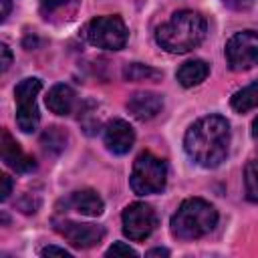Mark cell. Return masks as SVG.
I'll return each instance as SVG.
<instances>
[{"label": "cell", "instance_id": "cell-20", "mask_svg": "<svg viewBox=\"0 0 258 258\" xmlns=\"http://www.w3.org/2000/svg\"><path fill=\"white\" fill-rule=\"evenodd\" d=\"M107 256H133V258H137V252L133 250V248H129L127 244H123V242H115L109 250H107Z\"/></svg>", "mask_w": 258, "mask_h": 258}, {"label": "cell", "instance_id": "cell-24", "mask_svg": "<svg viewBox=\"0 0 258 258\" xmlns=\"http://www.w3.org/2000/svg\"><path fill=\"white\" fill-rule=\"evenodd\" d=\"M0 52H2V71H6L10 64H12V52H10V48L6 46V44H0Z\"/></svg>", "mask_w": 258, "mask_h": 258}, {"label": "cell", "instance_id": "cell-5", "mask_svg": "<svg viewBox=\"0 0 258 258\" xmlns=\"http://www.w3.org/2000/svg\"><path fill=\"white\" fill-rule=\"evenodd\" d=\"M42 83L36 77L22 79L14 89V101H16V125L22 133L36 131L40 123V113L36 107V95L40 93Z\"/></svg>", "mask_w": 258, "mask_h": 258}, {"label": "cell", "instance_id": "cell-14", "mask_svg": "<svg viewBox=\"0 0 258 258\" xmlns=\"http://www.w3.org/2000/svg\"><path fill=\"white\" fill-rule=\"evenodd\" d=\"M46 107L54 115H69L75 107V91L64 83L54 85L46 95Z\"/></svg>", "mask_w": 258, "mask_h": 258}, {"label": "cell", "instance_id": "cell-28", "mask_svg": "<svg viewBox=\"0 0 258 258\" xmlns=\"http://www.w3.org/2000/svg\"><path fill=\"white\" fill-rule=\"evenodd\" d=\"M252 137L258 141V117L254 119V123H252Z\"/></svg>", "mask_w": 258, "mask_h": 258}, {"label": "cell", "instance_id": "cell-26", "mask_svg": "<svg viewBox=\"0 0 258 258\" xmlns=\"http://www.w3.org/2000/svg\"><path fill=\"white\" fill-rule=\"evenodd\" d=\"M0 4H2V14H0V20L4 22V20L8 18V14H10V0H0Z\"/></svg>", "mask_w": 258, "mask_h": 258}, {"label": "cell", "instance_id": "cell-11", "mask_svg": "<svg viewBox=\"0 0 258 258\" xmlns=\"http://www.w3.org/2000/svg\"><path fill=\"white\" fill-rule=\"evenodd\" d=\"M127 109L135 119L149 121L163 109V97L157 93H151V91H141V93H135L129 97Z\"/></svg>", "mask_w": 258, "mask_h": 258}, {"label": "cell", "instance_id": "cell-9", "mask_svg": "<svg viewBox=\"0 0 258 258\" xmlns=\"http://www.w3.org/2000/svg\"><path fill=\"white\" fill-rule=\"evenodd\" d=\"M54 230L75 248H93L105 238V230L97 224H81L73 220H56Z\"/></svg>", "mask_w": 258, "mask_h": 258}, {"label": "cell", "instance_id": "cell-18", "mask_svg": "<svg viewBox=\"0 0 258 258\" xmlns=\"http://www.w3.org/2000/svg\"><path fill=\"white\" fill-rule=\"evenodd\" d=\"M123 77L127 81H155V79H161V73L149 64L129 62L123 67Z\"/></svg>", "mask_w": 258, "mask_h": 258}, {"label": "cell", "instance_id": "cell-1", "mask_svg": "<svg viewBox=\"0 0 258 258\" xmlns=\"http://www.w3.org/2000/svg\"><path fill=\"white\" fill-rule=\"evenodd\" d=\"M183 149L187 157L206 167H218L230 149V125L220 115H208L198 119L183 137Z\"/></svg>", "mask_w": 258, "mask_h": 258}, {"label": "cell", "instance_id": "cell-19", "mask_svg": "<svg viewBox=\"0 0 258 258\" xmlns=\"http://www.w3.org/2000/svg\"><path fill=\"white\" fill-rule=\"evenodd\" d=\"M244 185H246V198L250 202H258V159L248 161L244 169Z\"/></svg>", "mask_w": 258, "mask_h": 258}, {"label": "cell", "instance_id": "cell-21", "mask_svg": "<svg viewBox=\"0 0 258 258\" xmlns=\"http://www.w3.org/2000/svg\"><path fill=\"white\" fill-rule=\"evenodd\" d=\"M40 254H42V256H62V258H71V252L64 250V248H58V246H46V248H42Z\"/></svg>", "mask_w": 258, "mask_h": 258}, {"label": "cell", "instance_id": "cell-16", "mask_svg": "<svg viewBox=\"0 0 258 258\" xmlns=\"http://www.w3.org/2000/svg\"><path fill=\"white\" fill-rule=\"evenodd\" d=\"M230 105L238 113H246V111L258 107V81H254L252 85L236 91L230 99Z\"/></svg>", "mask_w": 258, "mask_h": 258}, {"label": "cell", "instance_id": "cell-3", "mask_svg": "<svg viewBox=\"0 0 258 258\" xmlns=\"http://www.w3.org/2000/svg\"><path fill=\"white\" fill-rule=\"evenodd\" d=\"M218 224L216 208L202 198H187L171 216V234L181 240H196L210 234Z\"/></svg>", "mask_w": 258, "mask_h": 258}, {"label": "cell", "instance_id": "cell-23", "mask_svg": "<svg viewBox=\"0 0 258 258\" xmlns=\"http://www.w3.org/2000/svg\"><path fill=\"white\" fill-rule=\"evenodd\" d=\"M67 2L69 0H40V6H42L44 12H52V10L60 8V6H64Z\"/></svg>", "mask_w": 258, "mask_h": 258}, {"label": "cell", "instance_id": "cell-27", "mask_svg": "<svg viewBox=\"0 0 258 258\" xmlns=\"http://www.w3.org/2000/svg\"><path fill=\"white\" fill-rule=\"evenodd\" d=\"M147 256H149V258H151V256H169V250H167V248H153V250L147 252Z\"/></svg>", "mask_w": 258, "mask_h": 258}, {"label": "cell", "instance_id": "cell-22", "mask_svg": "<svg viewBox=\"0 0 258 258\" xmlns=\"http://www.w3.org/2000/svg\"><path fill=\"white\" fill-rule=\"evenodd\" d=\"M222 2L230 8H234V10H248L254 4V0H222Z\"/></svg>", "mask_w": 258, "mask_h": 258}, {"label": "cell", "instance_id": "cell-2", "mask_svg": "<svg viewBox=\"0 0 258 258\" xmlns=\"http://www.w3.org/2000/svg\"><path fill=\"white\" fill-rule=\"evenodd\" d=\"M206 36V20L194 10H179L167 22L157 26L155 40L167 52L183 54L202 44Z\"/></svg>", "mask_w": 258, "mask_h": 258}, {"label": "cell", "instance_id": "cell-13", "mask_svg": "<svg viewBox=\"0 0 258 258\" xmlns=\"http://www.w3.org/2000/svg\"><path fill=\"white\" fill-rule=\"evenodd\" d=\"M64 206L73 208L75 212L79 214H85V216H101L103 214V200L97 191L93 189H81V191H73L71 198L64 202Z\"/></svg>", "mask_w": 258, "mask_h": 258}, {"label": "cell", "instance_id": "cell-12", "mask_svg": "<svg viewBox=\"0 0 258 258\" xmlns=\"http://www.w3.org/2000/svg\"><path fill=\"white\" fill-rule=\"evenodd\" d=\"M2 159L16 173H26V171H32L36 167L34 159L20 149V145L10 137V133L6 129L2 131Z\"/></svg>", "mask_w": 258, "mask_h": 258}, {"label": "cell", "instance_id": "cell-7", "mask_svg": "<svg viewBox=\"0 0 258 258\" xmlns=\"http://www.w3.org/2000/svg\"><path fill=\"white\" fill-rule=\"evenodd\" d=\"M226 58L232 71H248L258 64V32H236L226 42Z\"/></svg>", "mask_w": 258, "mask_h": 258}, {"label": "cell", "instance_id": "cell-17", "mask_svg": "<svg viewBox=\"0 0 258 258\" xmlns=\"http://www.w3.org/2000/svg\"><path fill=\"white\" fill-rule=\"evenodd\" d=\"M67 141H69L67 131H64L62 127H56V125L48 127V129L42 133V137H40L42 149H44L46 153H52V155L60 153V151L67 147Z\"/></svg>", "mask_w": 258, "mask_h": 258}, {"label": "cell", "instance_id": "cell-8", "mask_svg": "<svg viewBox=\"0 0 258 258\" xmlns=\"http://www.w3.org/2000/svg\"><path fill=\"white\" fill-rule=\"evenodd\" d=\"M121 220H123V234L133 242H141V240L149 238L157 226L155 210L143 202H135V204L127 206L123 210Z\"/></svg>", "mask_w": 258, "mask_h": 258}, {"label": "cell", "instance_id": "cell-10", "mask_svg": "<svg viewBox=\"0 0 258 258\" xmlns=\"http://www.w3.org/2000/svg\"><path fill=\"white\" fill-rule=\"evenodd\" d=\"M133 143H135V131L127 121L113 119L105 127V145L111 153L123 155L133 147Z\"/></svg>", "mask_w": 258, "mask_h": 258}, {"label": "cell", "instance_id": "cell-4", "mask_svg": "<svg viewBox=\"0 0 258 258\" xmlns=\"http://www.w3.org/2000/svg\"><path fill=\"white\" fill-rule=\"evenodd\" d=\"M165 181H167L165 161L149 151H143L133 163V171L129 177L131 189L137 196H149L161 191L165 187Z\"/></svg>", "mask_w": 258, "mask_h": 258}, {"label": "cell", "instance_id": "cell-15", "mask_svg": "<svg viewBox=\"0 0 258 258\" xmlns=\"http://www.w3.org/2000/svg\"><path fill=\"white\" fill-rule=\"evenodd\" d=\"M210 75V67L208 62H204L202 58H194V60H187L183 62L179 69H177V81L181 87L189 89V87H196L200 85L202 81H206V77Z\"/></svg>", "mask_w": 258, "mask_h": 258}, {"label": "cell", "instance_id": "cell-25", "mask_svg": "<svg viewBox=\"0 0 258 258\" xmlns=\"http://www.w3.org/2000/svg\"><path fill=\"white\" fill-rule=\"evenodd\" d=\"M0 179H2V196H0V198H2V202H4V200H8V196H10V191H12V179H10L6 173H4Z\"/></svg>", "mask_w": 258, "mask_h": 258}, {"label": "cell", "instance_id": "cell-6", "mask_svg": "<svg viewBox=\"0 0 258 258\" xmlns=\"http://www.w3.org/2000/svg\"><path fill=\"white\" fill-rule=\"evenodd\" d=\"M85 38L105 50H119L127 42V26L119 16H97L85 26Z\"/></svg>", "mask_w": 258, "mask_h": 258}]
</instances>
